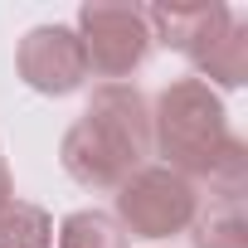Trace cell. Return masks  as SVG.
Here are the masks:
<instances>
[{
	"instance_id": "6da1fadb",
	"label": "cell",
	"mask_w": 248,
	"mask_h": 248,
	"mask_svg": "<svg viewBox=\"0 0 248 248\" xmlns=\"http://www.w3.org/2000/svg\"><path fill=\"white\" fill-rule=\"evenodd\" d=\"M151 151L166 156V170L209 180L214 200H243L248 185V146L229 132L224 97L190 78H170L151 102Z\"/></svg>"
},
{
	"instance_id": "7a4b0ae2",
	"label": "cell",
	"mask_w": 248,
	"mask_h": 248,
	"mask_svg": "<svg viewBox=\"0 0 248 248\" xmlns=\"http://www.w3.org/2000/svg\"><path fill=\"white\" fill-rule=\"evenodd\" d=\"M151 156V102L137 83H97L83 117L63 132L59 161L83 190H117Z\"/></svg>"
},
{
	"instance_id": "3957f363",
	"label": "cell",
	"mask_w": 248,
	"mask_h": 248,
	"mask_svg": "<svg viewBox=\"0 0 248 248\" xmlns=\"http://www.w3.org/2000/svg\"><path fill=\"white\" fill-rule=\"evenodd\" d=\"M117 229L132 238H175L195 224L200 214V185H190L185 175L166 170V166H141L122 180L117 190Z\"/></svg>"
},
{
	"instance_id": "277c9868",
	"label": "cell",
	"mask_w": 248,
	"mask_h": 248,
	"mask_svg": "<svg viewBox=\"0 0 248 248\" xmlns=\"http://www.w3.org/2000/svg\"><path fill=\"white\" fill-rule=\"evenodd\" d=\"M78 44L88 59V73L122 83L132 78L146 54H151V25H146V5H117V0H88L78 10Z\"/></svg>"
},
{
	"instance_id": "5b68a950",
	"label": "cell",
	"mask_w": 248,
	"mask_h": 248,
	"mask_svg": "<svg viewBox=\"0 0 248 248\" xmlns=\"http://www.w3.org/2000/svg\"><path fill=\"white\" fill-rule=\"evenodd\" d=\"M15 73L44 97H68L88 83V59L68 25H34L15 49Z\"/></svg>"
},
{
	"instance_id": "8992f818",
	"label": "cell",
	"mask_w": 248,
	"mask_h": 248,
	"mask_svg": "<svg viewBox=\"0 0 248 248\" xmlns=\"http://www.w3.org/2000/svg\"><path fill=\"white\" fill-rule=\"evenodd\" d=\"M146 25H151V44H166L175 54H185L190 63L204 59V49L233 25L229 5H146Z\"/></svg>"
},
{
	"instance_id": "52a82bcc",
	"label": "cell",
	"mask_w": 248,
	"mask_h": 248,
	"mask_svg": "<svg viewBox=\"0 0 248 248\" xmlns=\"http://www.w3.org/2000/svg\"><path fill=\"white\" fill-rule=\"evenodd\" d=\"M200 83H219V88H243L248 83V25L233 15V25L204 49V59L195 63Z\"/></svg>"
},
{
	"instance_id": "ba28073f",
	"label": "cell",
	"mask_w": 248,
	"mask_h": 248,
	"mask_svg": "<svg viewBox=\"0 0 248 248\" xmlns=\"http://www.w3.org/2000/svg\"><path fill=\"white\" fill-rule=\"evenodd\" d=\"M185 233H190V248H248L243 200H209V209L200 204V214Z\"/></svg>"
},
{
	"instance_id": "9c48e42d",
	"label": "cell",
	"mask_w": 248,
	"mask_h": 248,
	"mask_svg": "<svg viewBox=\"0 0 248 248\" xmlns=\"http://www.w3.org/2000/svg\"><path fill=\"white\" fill-rule=\"evenodd\" d=\"M0 248H54V219L49 209L30 200L0 204Z\"/></svg>"
},
{
	"instance_id": "30bf717a",
	"label": "cell",
	"mask_w": 248,
	"mask_h": 248,
	"mask_svg": "<svg viewBox=\"0 0 248 248\" xmlns=\"http://www.w3.org/2000/svg\"><path fill=\"white\" fill-rule=\"evenodd\" d=\"M59 248H127V233L102 209H73L59 224Z\"/></svg>"
},
{
	"instance_id": "8fae6325",
	"label": "cell",
	"mask_w": 248,
	"mask_h": 248,
	"mask_svg": "<svg viewBox=\"0 0 248 248\" xmlns=\"http://www.w3.org/2000/svg\"><path fill=\"white\" fill-rule=\"evenodd\" d=\"M15 200V180H10V166H5V156H0V204H10Z\"/></svg>"
}]
</instances>
